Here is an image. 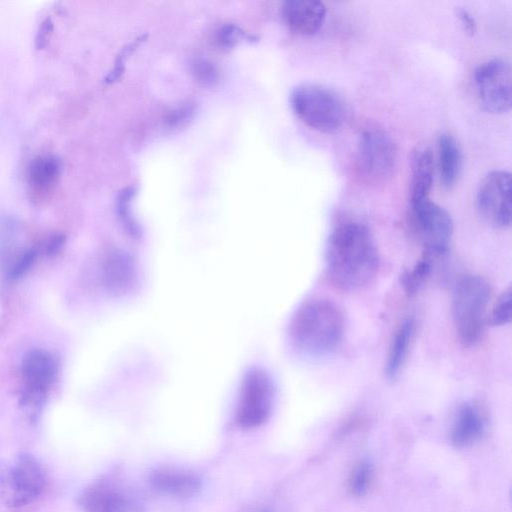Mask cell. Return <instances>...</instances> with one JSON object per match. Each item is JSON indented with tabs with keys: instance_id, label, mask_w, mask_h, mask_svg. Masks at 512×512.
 Instances as JSON below:
<instances>
[{
	"instance_id": "cell-1",
	"label": "cell",
	"mask_w": 512,
	"mask_h": 512,
	"mask_svg": "<svg viewBox=\"0 0 512 512\" xmlns=\"http://www.w3.org/2000/svg\"><path fill=\"white\" fill-rule=\"evenodd\" d=\"M380 258L368 228L355 221L336 225L328 236L325 270L338 289L352 292L371 284L379 270Z\"/></svg>"
},
{
	"instance_id": "cell-2",
	"label": "cell",
	"mask_w": 512,
	"mask_h": 512,
	"mask_svg": "<svg viewBox=\"0 0 512 512\" xmlns=\"http://www.w3.org/2000/svg\"><path fill=\"white\" fill-rule=\"evenodd\" d=\"M346 320L341 308L328 299L303 303L291 318L288 334L292 345L309 356H325L341 345Z\"/></svg>"
},
{
	"instance_id": "cell-3",
	"label": "cell",
	"mask_w": 512,
	"mask_h": 512,
	"mask_svg": "<svg viewBox=\"0 0 512 512\" xmlns=\"http://www.w3.org/2000/svg\"><path fill=\"white\" fill-rule=\"evenodd\" d=\"M491 299L489 283L478 275L461 277L452 293L451 315L459 342L464 347L475 345L487 322Z\"/></svg>"
},
{
	"instance_id": "cell-4",
	"label": "cell",
	"mask_w": 512,
	"mask_h": 512,
	"mask_svg": "<svg viewBox=\"0 0 512 512\" xmlns=\"http://www.w3.org/2000/svg\"><path fill=\"white\" fill-rule=\"evenodd\" d=\"M290 100L298 118L317 131L334 132L346 119L347 111L342 98L322 85H299L293 90Z\"/></svg>"
},
{
	"instance_id": "cell-5",
	"label": "cell",
	"mask_w": 512,
	"mask_h": 512,
	"mask_svg": "<svg viewBox=\"0 0 512 512\" xmlns=\"http://www.w3.org/2000/svg\"><path fill=\"white\" fill-rule=\"evenodd\" d=\"M47 486V474L31 453L21 452L12 462L0 460V499L9 507L37 500Z\"/></svg>"
},
{
	"instance_id": "cell-6",
	"label": "cell",
	"mask_w": 512,
	"mask_h": 512,
	"mask_svg": "<svg viewBox=\"0 0 512 512\" xmlns=\"http://www.w3.org/2000/svg\"><path fill=\"white\" fill-rule=\"evenodd\" d=\"M77 502L83 512H145L137 491L116 473L104 474L89 483Z\"/></svg>"
},
{
	"instance_id": "cell-7",
	"label": "cell",
	"mask_w": 512,
	"mask_h": 512,
	"mask_svg": "<svg viewBox=\"0 0 512 512\" xmlns=\"http://www.w3.org/2000/svg\"><path fill=\"white\" fill-rule=\"evenodd\" d=\"M275 388L270 376L261 369L247 372L241 382L235 422L244 430L264 425L272 415Z\"/></svg>"
},
{
	"instance_id": "cell-8",
	"label": "cell",
	"mask_w": 512,
	"mask_h": 512,
	"mask_svg": "<svg viewBox=\"0 0 512 512\" xmlns=\"http://www.w3.org/2000/svg\"><path fill=\"white\" fill-rule=\"evenodd\" d=\"M23 390L20 405L30 420H34L44 404L58 373L56 358L45 350H32L21 363Z\"/></svg>"
},
{
	"instance_id": "cell-9",
	"label": "cell",
	"mask_w": 512,
	"mask_h": 512,
	"mask_svg": "<svg viewBox=\"0 0 512 512\" xmlns=\"http://www.w3.org/2000/svg\"><path fill=\"white\" fill-rule=\"evenodd\" d=\"M397 148L393 139L378 128H367L359 136L356 150V167L368 183L380 184L393 174Z\"/></svg>"
},
{
	"instance_id": "cell-10",
	"label": "cell",
	"mask_w": 512,
	"mask_h": 512,
	"mask_svg": "<svg viewBox=\"0 0 512 512\" xmlns=\"http://www.w3.org/2000/svg\"><path fill=\"white\" fill-rule=\"evenodd\" d=\"M410 205L412 228L424 247V254L429 257L445 254L453 234L449 213L430 199Z\"/></svg>"
},
{
	"instance_id": "cell-11",
	"label": "cell",
	"mask_w": 512,
	"mask_h": 512,
	"mask_svg": "<svg viewBox=\"0 0 512 512\" xmlns=\"http://www.w3.org/2000/svg\"><path fill=\"white\" fill-rule=\"evenodd\" d=\"M474 85L483 108L494 114L511 108V66L501 58L482 62L474 70Z\"/></svg>"
},
{
	"instance_id": "cell-12",
	"label": "cell",
	"mask_w": 512,
	"mask_h": 512,
	"mask_svg": "<svg viewBox=\"0 0 512 512\" xmlns=\"http://www.w3.org/2000/svg\"><path fill=\"white\" fill-rule=\"evenodd\" d=\"M476 207L481 218L496 228L511 224V174L505 170H493L480 182Z\"/></svg>"
},
{
	"instance_id": "cell-13",
	"label": "cell",
	"mask_w": 512,
	"mask_h": 512,
	"mask_svg": "<svg viewBox=\"0 0 512 512\" xmlns=\"http://www.w3.org/2000/svg\"><path fill=\"white\" fill-rule=\"evenodd\" d=\"M148 481L158 493L178 499L191 498L202 488V480L196 473L169 466L151 471Z\"/></svg>"
},
{
	"instance_id": "cell-14",
	"label": "cell",
	"mask_w": 512,
	"mask_h": 512,
	"mask_svg": "<svg viewBox=\"0 0 512 512\" xmlns=\"http://www.w3.org/2000/svg\"><path fill=\"white\" fill-rule=\"evenodd\" d=\"M282 14L291 31L300 35H312L322 26L326 7L320 1L291 0L284 3Z\"/></svg>"
},
{
	"instance_id": "cell-15",
	"label": "cell",
	"mask_w": 512,
	"mask_h": 512,
	"mask_svg": "<svg viewBox=\"0 0 512 512\" xmlns=\"http://www.w3.org/2000/svg\"><path fill=\"white\" fill-rule=\"evenodd\" d=\"M485 416L480 406L474 402L461 404L453 418L450 439L455 447L473 445L485 431Z\"/></svg>"
},
{
	"instance_id": "cell-16",
	"label": "cell",
	"mask_w": 512,
	"mask_h": 512,
	"mask_svg": "<svg viewBox=\"0 0 512 512\" xmlns=\"http://www.w3.org/2000/svg\"><path fill=\"white\" fill-rule=\"evenodd\" d=\"M63 165L61 160L52 154L38 155L33 158L27 170V183L34 197H44L58 183Z\"/></svg>"
},
{
	"instance_id": "cell-17",
	"label": "cell",
	"mask_w": 512,
	"mask_h": 512,
	"mask_svg": "<svg viewBox=\"0 0 512 512\" xmlns=\"http://www.w3.org/2000/svg\"><path fill=\"white\" fill-rule=\"evenodd\" d=\"M437 168L442 185L451 189L462 170V152L457 140L449 133L438 136L436 143Z\"/></svg>"
},
{
	"instance_id": "cell-18",
	"label": "cell",
	"mask_w": 512,
	"mask_h": 512,
	"mask_svg": "<svg viewBox=\"0 0 512 512\" xmlns=\"http://www.w3.org/2000/svg\"><path fill=\"white\" fill-rule=\"evenodd\" d=\"M103 285L113 292L128 289L135 278V266L130 256L123 251H111L101 266Z\"/></svg>"
},
{
	"instance_id": "cell-19",
	"label": "cell",
	"mask_w": 512,
	"mask_h": 512,
	"mask_svg": "<svg viewBox=\"0 0 512 512\" xmlns=\"http://www.w3.org/2000/svg\"><path fill=\"white\" fill-rule=\"evenodd\" d=\"M415 335V322L411 318L405 319L397 328L385 363V376L388 380L394 381L401 373Z\"/></svg>"
},
{
	"instance_id": "cell-20",
	"label": "cell",
	"mask_w": 512,
	"mask_h": 512,
	"mask_svg": "<svg viewBox=\"0 0 512 512\" xmlns=\"http://www.w3.org/2000/svg\"><path fill=\"white\" fill-rule=\"evenodd\" d=\"M434 168L435 160L431 149H417L412 159L410 204L429 199Z\"/></svg>"
},
{
	"instance_id": "cell-21",
	"label": "cell",
	"mask_w": 512,
	"mask_h": 512,
	"mask_svg": "<svg viewBox=\"0 0 512 512\" xmlns=\"http://www.w3.org/2000/svg\"><path fill=\"white\" fill-rule=\"evenodd\" d=\"M430 259L431 257L424 254L410 270L402 275L401 283L407 296L416 295L428 280L432 270Z\"/></svg>"
},
{
	"instance_id": "cell-22",
	"label": "cell",
	"mask_w": 512,
	"mask_h": 512,
	"mask_svg": "<svg viewBox=\"0 0 512 512\" xmlns=\"http://www.w3.org/2000/svg\"><path fill=\"white\" fill-rule=\"evenodd\" d=\"M374 476V467L370 460H360L352 469L348 488L352 495L364 496L371 487Z\"/></svg>"
},
{
	"instance_id": "cell-23",
	"label": "cell",
	"mask_w": 512,
	"mask_h": 512,
	"mask_svg": "<svg viewBox=\"0 0 512 512\" xmlns=\"http://www.w3.org/2000/svg\"><path fill=\"white\" fill-rule=\"evenodd\" d=\"M38 253V249L28 248L14 255L6 268L7 276L11 280L23 277L34 265Z\"/></svg>"
},
{
	"instance_id": "cell-24",
	"label": "cell",
	"mask_w": 512,
	"mask_h": 512,
	"mask_svg": "<svg viewBox=\"0 0 512 512\" xmlns=\"http://www.w3.org/2000/svg\"><path fill=\"white\" fill-rule=\"evenodd\" d=\"M511 289L504 291L493 304L487 315V322L492 326H503L511 320Z\"/></svg>"
},
{
	"instance_id": "cell-25",
	"label": "cell",
	"mask_w": 512,
	"mask_h": 512,
	"mask_svg": "<svg viewBox=\"0 0 512 512\" xmlns=\"http://www.w3.org/2000/svg\"><path fill=\"white\" fill-rule=\"evenodd\" d=\"M245 38H249V35L233 24L221 27L216 35V41L224 47L235 45L238 41Z\"/></svg>"
},
{
	"instance_id": "cell-26",
	"label": "cell",
	"mask_w": 512,
	"mask_h": 512,
	"mask_svg": "<svg viewBox=\"0 0 512 512\" xmlns=\"http://www.w3.org/2000/svg\"><path fill=\"white\" fill-rule=\"evenodd\" d=\"M54 23L50 17L45 18L39 25L35 37V46L38 50L44 49L51 39Z\"/></svg>"
},
{
	"instance_id": "cell-27",
	"label": "cell",
	"mask_w": 512,
	"mask_h": 512,
	"mask_svg": "<svg viewBox=\"0 0 512 512\" xmlns=\"http://www.w3.org/2000/svg\"><path fill=\"white\" fill-rule=\"evenodd\" d=\"M64 243V236L61 234H54L43 245V251L47 255L56 254L62 247Z\"/></svg>"
},
{
	"instance_id": "cell-28",
	"label": "cell",
	"mask_w": 512,
	"mask_h": 512,
	"mask_svg": "<svg viewBox=\"0 0 512 512\" xmlns=\"http://www.w3.org/2000/svg\"><path fill=\"white\" fill-rule=\"evenodd\" d=\"M197 77L205 82H212L216 77V72L209 63L201 62L196 66Z\"/></svg>"
},
{
	"instance_id": "cell-29",
	"label": "cell",
	"mask_w": 512,
	"mask_h": 512,
	"mask_svg": "<svg viewBox=\"0 0 512 512\" xmlns=\"http://www.w3.org/2000/svg\"><path fill=\"white\" fill-rule=\"evenodd\" d=\"M458 17L464 25V29L468 33L473 34L476 30V22L474 18L464 9H460L458 11Z\"/></svg>"
},
{
	"instance_id": "cell-30",
	"label": "cell",
	"mask_w": 512,
	"mask_h": 512,
	"mask_svg": "<svg viewBox=\"0 0 512 512\" xmlns=\"http://www.w3.org/2000/svg\"><path fill=\"white\" fill-rule=\"evenodd\" d=\"M261 512H271V511H269V510H264V511H261Z\"/></svg>"
}]
</instances>
